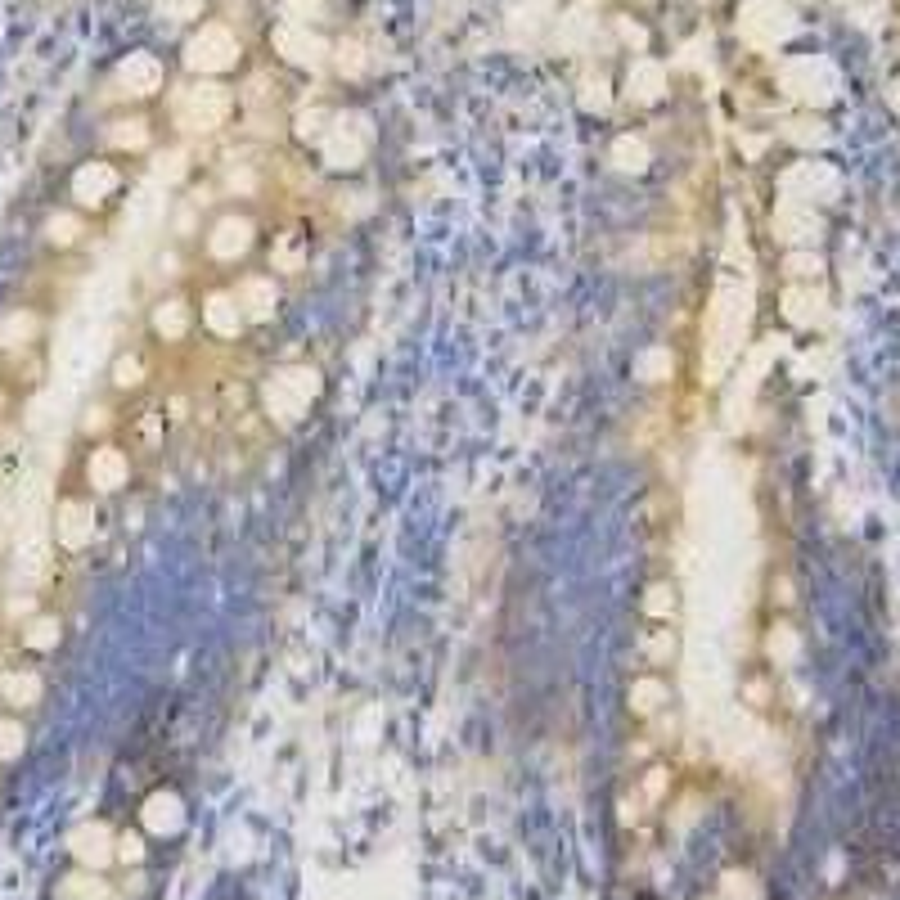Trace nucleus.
<instances>
[{"label":"nucleus","mask_w":900,"mask_h":900,"mask_svg":"<svg viewBox=\"0 0 900 900\" xmlns=\"http://www.w3.org/2000/svg\"><path fill=\"white\" fill-rule=\"evenodd\" d=\"M36 693H41V680H36V675H5V698L14 702V707L36 702Z\"/></svg>","instance_id":"f257e3e1"},{"label":"nucleus","mask_w":900,"mask_h":900,"mask_svg":"<svg viewBox=\"0 0 900 900\" xmlns=\"http://www.w3.org/2000/svg\"><path fill=\"white\" fill-rule=\"evenodd\" d=\"M18 747H23V729L14 720H0V761H9Z\"/></svg>","instance_id":"f03ea898"}]
</instances>
